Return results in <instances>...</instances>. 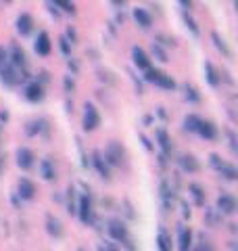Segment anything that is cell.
Segmentation results:
<instances>
[{"label": "cell", "mask_w": 238, "mask_h": 251, "mask_svg": "<svg viewBox=\"0 0 238 251\" xmlns=\"http://www.w3.org/2000/svg\"><path fill=\"white\" fill-rule=\"evenodd\" d=\"M146 82H153V84L161 86V88H165V90H173V88H176V82H173L167 74H161V72L150 69V67L146 69Z\"/></svg>", "instance_id": "6da1fadb"}, {"label": "cell", "mask_w": 238, "mask_h": 251, "mask_svg": "<svg viewBox=\"0 0 238 251\" xmlns=\"http://www.w3.org/2000/svg\"><path fill=\"white\" fill-rule=\"evenodd\" d=\"M100 117L94 105H86V113H84V130H94L98 126Z\"/></svg>", "instance_id": "7a4b0ae2"}, {"label": "cell", "mask_w": 238, "mask_h": 251, "mask_svg": "<svg viewBox=\"0 0 238 251\" xmlns=\"http://www.w3.org/2000/svg\"><path fill=\"white\" fill-rule=\"evenodd\" d=\"M109 232H111V237H113L115 241L130 243V234H128V228H125L123 224H119V222H111V224H109Z\"/></svg>", "instance_id": "3957f363"}, {"label": "cell", "mask_w": 238, "mask_h": 251, "mask_svg": "<svg viewBox=\"0 0 238 251\" xmlns=\"http://www.w3.org/2000/svg\"><path fill=\"white\" fill-rule=\"evenodd\" d=\"M194 132H198L203 138H207V140H213L217 136V130H215V126H213L211 122H205V120H198V124H196V130Z\"/></svg>", "instance_id": "277c9868"}, {"label": "cell", "mask_w": 238, "mask_h": 251, "mask_svg": "<svg viewBox=\"0 0 238 251\" xmlns=\"http://www.w3.org/2000/svg\"><path fill=\"white\" fill-rule=\"evenodd\" d=\"M105 157L109 159V163H113V166H119V163H121V157H123L121 147H119L117 143H111V145L107 147V151H105Z\"/></svg>", "instance_id": "5b68a950"}, {"label": "cell", "mask_w": 238, "mask_h": 251, "mask_svg": "<svg viewBox=\"0 0 238 251\" xmlns=\"http://www.w3.org/2000/svg\"><path fill=\"white\" fill-rule=\"evenodd\" d=\"M17 163H19V168H23V170H29L31 166H34V153H31L29 149L21 147L19 151H17Z\"/></svg>", "instance_id": "8992f818"}, {"label": "cell", "mask_w": 238, "mask_h": 251, "mask_svg": "<svg viewBox=\"0 0 238 251\" xmlns=\"http://www.w3.org/2000/svg\"><path fill=\"white\" fill-rule=\"evenodd\" d=\"M217 207H219V211H224V214H234L236 201H234V197H230V195H221L217 199Z\"/></svg>", "instance_id": "52a82bcc"}, {"label": "cell", "mask_w": 238, "mask_h": 251, "mask_svg": "<svg viewBox=\"0 0 238 251\" xmlns=\"http://www.w3.org/2000/svg\"><path fill=\"white\" fill-rule=\"evenodd\" d=\"M36 52L38 54H48L50 52V38L46 31H40L38 40H36Z\"/></svg>", "instance_id": "ba28073f"}, {"label": "cell", "mask_w": 238, "mask_h": 251, "mask_svg": "<svg viewBox=\"0 0 238 251\" xmlns=\"http://www.w3.org/2000/svg\"><path fill=\"white\" fill-rule=\"evenodd\" d=\"M34 193H36V186L31 184L27 178H21L19 180V195H21V199H34Z\"/></svg>", "instance_id": "9c48e42d"}, {"label": "cell", "mask_w": 238, "mask_h": 251, "mask_svg": "<svg viewBox=\"0 0 238 251\" xmlns=\"http://www.w3.org/2000/svg\"><path fill=\"white\" fill-rule=\"evenodd\" d=\"M90 216H92V211H90V199L84 195V197L79 199V218H82L84 224H88L90 222Z\"/></svg>", "instance_id": "30bf717a"}, {"label": "cell", "mask_w": 238, "mask_h": 251, "mask_svg": "<svg viewBox=\"0 0 238 251\" xmlns=\"http://www.w3.org/2000/svg\"><path fill=\"white\" fill-rule=\"evenodd\" d=\"M132 57H134V63H136V65H138L140 69H148V67H150L148 57L144 54V50H142V49H138V46H136V49L132 50Z\"/></svg>", "instance_id": "8fae6325"}, {"label": "cell", "mask_w": 238, "mask_h": 251, "mask_svg": "<svg viewBox=\"0 0 238 251\" xmlns=\"http://www.w3.org/2000/svg\"><path fill=\"white\" fill-rule=\"evenodd\" d=\"M9 59H11V63L15 67H25V54H23V50L19 49V46H13Z\"/></svg>", "instance_id": "7c38bea8"}, {"label": "cell", "mask_w": 238, "mask_h": 251, "mask_svg": "<svg viewBox=\"0 0 238 251\" xmlns=\"http://www.w3.org/2000/svg\"><path fill=\"white\" fill-rule=\"evenodd\" d=\"M31 25H34V21H31V17H29L27 13H23L21 17L17 19V29L21 31L23 36H25V34H29V31H31Z\"/></svg>", "instance_id": "4fadbf2b"}, {"label": "cell", "mask_w": 238, "mask_h": 251, "mask_svg": "<svg viewBox=\"0 0 238 251\" xmlns=\"http://www.w3.org/2000/svg\"><path fill=\"white\" fill-rule=\"evenodd\" d=\"M134 19H136L138 25H142V27H148L150 25V15L144 9H134Z\"/></svg>", "instance_id": "5bb4252c"}, {"label": "cell", "mask_w": 238, "mask_h": 251, "mask_svg": "<svg viewBox=\"0 0 238 251\" xmlns=\"http://www.w3.org/2000/svg\"><path fill=\"white\" fill-rule=\"evenodd\" d=\"M205 75H207V82H209L211 86H217V84H219V77H217V72H215V67H213L209 61L205 63Z\"/></svg>", "instance_id": "9a60e30c"}, {"label": "cell", "mask_w": 238, "mask_h": 251, "mask_svg": "<svg viewBox=\"0 0 238 251\" xmlns=\"http://www.w3.org/2000/svg\"><path fill=\"white\" fill-rule=\"evenodd\" d=\"M25 97H27L29 100H34V103H36V100L42 99V88H40L38 84H29L27 88H25Z\"/></svg>", "instance_id": "2e32d148"}, {"label": "cell", "mask_w": 238, "mask_h": 251, "mask_svg": "<svg viewBox=\"0 0 238 251\" xmlns=\"http://www.w3.org/2000/svg\"><path fill=\"white\" fill-rule=\"evenodd\" d=\"M157 138H159V145H161L163 153L167 155L171 151V145H169V138H167V132L165 130H157Z\"/></svg>", "instance_id": "e0dca14e"}, {"label": "cell", "mask_w": 238, "mask_h": 251, "mask_svg": "<svg viewBox=\"0 0 238 251\" xmlns=\"http://www.w3.org/2000/svg\"><path fill=\"white\" fill-rule=\"evenodd\" d=\"M180 163H182V168L188 170V172H196V170H198V163L194 161L192 155H184V157L180 159Z\"/></svg>", "instance_id": "ac0fdd59"}, {"label": "cell", "mask_w": 238, "mask_h": 251, "mask_svg": "<svg viewBox=\"0 0 238 251\" xmlns=\"http://www.w3.org/2000/svg\"><path fill=\"white\" fill-rule=\"evenodd\" d=\"M190 239H192V232L188 228H182L180 232V249H188L190 247Z\"/></svg>", "instance_id": "d6986e66"}, {"label": "cell", "mask_w": 238, "mask_h": 251, "mask_svg": "<svg viewBox=\"0 0 238 251\" xmlns=\"http://www.w3.org/2000/svg\"><path fill=\"white\" fill-rule=\"evenodd\" d=\"M94 166H96L98 174H100L102 178H107V176H109V170H107L105 163H102V159H100V153H94Z\"/></svg>", "instance_id": "ffe728a7"}, {"label": "cell", "mask_w": 238, "mask_h": 251, "mask_svg": "<svg viewBox=\"0 0 238 251\" xmlns=\"http://www.w3.org/2000/svg\"><path fill=\"white\" fill-rule=\"evenodd\" d=\"M198 120H201V117H196V115H188L186 120H184V128H186L188 132H194V130H196Z\"/></svg>", "instance_id": "44dd1931"}, {"label": "cell", "mask_w": 238, "mask_h": 251, "mask_svg": "<svg viewBox=\"0 0 238 251\" xmlns=\"http://www.w3.org/2000/svg\"><path fill=\"white\" fill-rule=\"evenodd\" d=\"M52 2L57 4L59 9L67 11V13H73V11H75V6H73V2H71V0H52Z\"/></svg>", "instance_id": "7402d4cb"}, {"label": "cell", "mask_w": 238, "mask_h": 251, "mask_svg": "<svg viewBox=\"0 0 238 251\" xmlns=\"http://www.w3.org/2000/svg\"><path fill=\"white\" fill-rule=\"evenodd\" d=\"M213 42H215V46H217V49L221 50V52H224L226 54V57H228V54H230V50H228V46H226V42L224 40H221V38H219V34H215V31H213Z\"/></svg>", "instance_id": "603a6c76"}, {"label": "cell", "mask_w": 238, "mask_h": 251, "mask_svg": "<svg viewBox=\"0 0 238 251\" xmlns=\"http://www.w3.org/2000/svg\"><path fill=\"white\" fill-rule=\"evenodd\" d=\"M48 230L52 232V234H61V226H59V220H54L52 216H48Z\"/></svg>", "instance_id": "cb8c5ba5"}, {"label": "cell", "mask_w": 238, "mask_h": 251, "mask_svg": "<svg viewBox=\"0 0 238 251\" xmlns=\"http://www.w3.org/2000/svg\"><path fill=\"white\" fill-rule=\"evenodd\" d=\"M219 172H224V176H226L228 180H236V176H238V174H236V170H234V168H230V166H226V163L219 168Z\"/></svg>", "instance_id": "d4e9b609"}, {"label": "cell", "mask_w": 238, "mask_h": 251, "mask_svg": "<svg viewBox=\"0 0 238 251\" xmlns=\"http://www.w3.org/2000/svg\"><path fill=\"white\" fill-rule=\"evenodd\" d=\"M42 174H44L46 180H52L54 178V170L50 168V161H44L42 163Z\"/></svg>", "instance_id": "484cf974"}, {"label": "cell", "mask_w": 238, "mask_h": 251, "mask_svg": "<svg viewBox=\"0 0 238 251\" xmlns=\"http://www.w3.org/2000/svg\"><path fill=\"white\" fill-rule=\"evenodd\" d=\"M171 245H169V239H167V234L161 232L159 234V249H163V251H167Z\"/></svg>", "instance_id": "4316f807"}, {"label": "cell", "mask_w": 238, "mask_h": 251, "mask_svg": "<svg viewBox=\"0 0 238 251\" xmlns=\"http://www.w3.org/2000/svg\"><path fill=\"white\" fill-rule=\"evenodd\" d=\"M11 59H9V50H4V49H0V69H2L4 65H9Z\"/></svg>", "instance_id": "83f0119b"}, {"label": "cell", "mask_w": 238, "mask_h": 251, "mask_svg": "<svg viewBox=\"0 0 238 251\" xmlns=\"http://www.w3.org/2000/svg\"><path fill=\"white\" fill-rule=\"evenodd\" d=\"M184 19H186V23H188V27L192 29V34H194V36H198V27H196V23L188 17V13H184Z\"/></svg>", "instance_id": "f1b7e54d"}, {"label": "cell", "mask_w": 238, "mask_h": 251, "mask_svg": "<svg viewBox=\"0 0 238 251\" xmlns=\"http://www.w3.org/2000/svg\"><path fill=\"white\" fill-rule=\"evenodd\" d=\"M153 54H157V57H159V61H167V54H165L161 49H159L157 44H153Z\"/></svg>", "instance_id": "f546056e"}, {"label": "cell", "mask_w": 238, "mask_h": 251, "mask_svg": "<svg viewBox=\"0 0 238 251\" xmlns=\"http://www.w3.org/2000/svg\"><path fill=\"white\" fill-rule=\"evenodd\" d=\"M190 191L194 193V199H196V203H203V195H201V188H198L196 184H192V186H190Z\"/></svg>", "instance_id": "4dcf8cb0"}, {"label": "cell", "mask_w": 238, "mask_h": 251, "mask_svg": "<svg viewBox=\"0 0 238 251\" xmlns=\"http://www.w3.org/2000/svg\"><path fill=\"white\" fill-rule=\"evenodd\" d=\"M186 97H190L192 100H198V97L194 94V90H192V88H188V86H186Z\"/></svg>", "instance_id": "1f68e13d"}, {"label": "cell", "mask_w": 238, "mask_h": 251, "mask_svg": "<svg viewBox=\"0 0 238 251\" xmlns=\"http://www.w3.org/2000/svg\"><path fill=\"white\" fill-rule=\"evenodd\" d=\"M61 49L65 50V52H69V44H67V40H61Z\"/></svg>", "instance_id": "d6a6232c"}, {"label": "cell", "mask_w": 238, "mask_h": 251, "mask_svg": "<svg viewBox=\"0 0 238 251\" xmlns=\"http://www.w3.org/2000/svg\"><path fill=\"white\" fill-rule=\"evenodd\" d=\"M182 6H186V9H190V4H192V0H180Z\"/></svg>", "instance_id": "836d02e7"}]
</instances>
